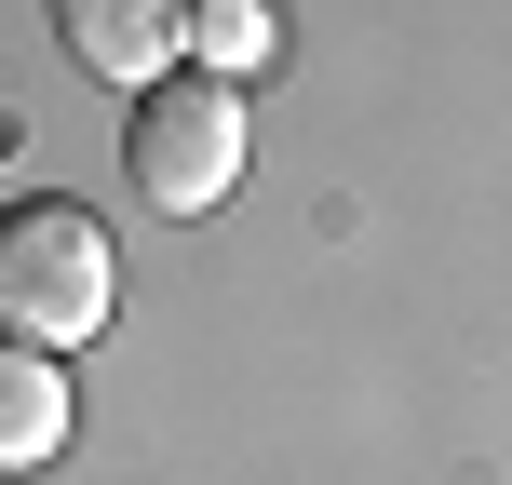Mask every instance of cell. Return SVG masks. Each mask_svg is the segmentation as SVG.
<instances>
[{"label": "cell", "instance_id": "obj_2", "mask_svg": "<svg viewBox=\"0 0 512 485\" xmlns=\"http://www.w3.org/2000/svg\"><path fill=\"white\" fill-rule=\"evenodd\" d=\"M122 162L162 216H216L243 176V81H203V68H162L135 81V122H122Z\"/></svg>", "mask_w": 512, "mask_h": 485}, {"label": "cell", "instance_id": "obj_4", "mask_svg": "<svg viewBox=\"0 0 512 485\" xmlns=\"http://www.w3.org/2000/svg\"><path fill=\"white\" fill-rule=\"evenodd\" d=\"M54 445H68V364L0 337V472H41Z\"/></svg>", "mask_w": 512, "mask_h": 485}, {"label": "cell", "instance_id": "obj_5", "mask_svg": "<svg viewBox=\"0 0 512 485\" xmlns=\"http://www.w3.org/2000/svg\"><path fill=\"white\" fill-rule=\"evenodd\" d=\"M176 41L203 54V81H243V68H270L283 14H270V0H176Z\"/></svg>", "mask_w": 512, "mask_h": 485}, {"label": "cell", "instance_id": "obj_3", "mask_svg": "<svg viewBox=\"0 0 512 485\" xmlns=\"http://www.w3.org/2000/svg\"><path fill=\"white\" fill-rule=\"evenodd\" d=\"M54 41H68V68H95V81H162L176 0H54Z\"/></svg>", "mask_w": 512, "mask_h": 485}, {"label": "cell", "instance_id": "obj_1", "mask_svg": "<svg viewBox=\"0 0 512 485\" xmlns=\"http://www.w3.org/2000/svg\"><path fill=\"white\" fill-rule=\"evenodd\" d=\"M108 310H122V243L95 203H68V189L0 203V337L68 351V337H108Z\"/></svg>", "mask_w": 512, "mask_h": 485}]
</instances>
